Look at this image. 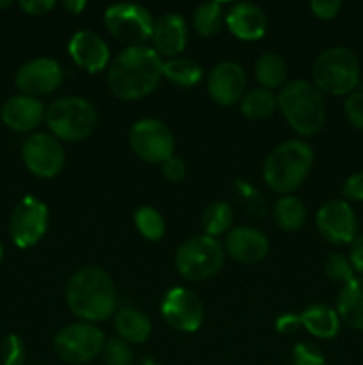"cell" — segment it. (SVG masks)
Here are the masks:
<instances>
[{"instance_id":"cell-1","label":"cell","mask_w":363,"mask_h":365,"mask_svg":"<svg viewBox=\"0 0 363 365\" xmlns=\"http://www.w3.org/2000/svg\"><path fill=\"white\" fill-rule=\"evenodd\" d=\"M162 57L148 46H127L110 63L109 89L121 100H139L155 91L162 73Z\"/></svg>"},{"instance_id":"cell-2","label":"cell","mask_w":363,"mask_h":365,"mask_svg":"<svg viewBox=\"0 0 363 365\" xmlns=\"http://www.w3.org/2000/svg\"><path fill=\"white\" fill-rule=\"evenodd\" d=\"M66 303L85 323L105 321L114 314L117 303L112 278L96 266L82 267L68 282Z\"/></svg>"},{"instance_id":"cell-3","label":"cell","mask_w":363,"mask_h":365,"mask_svg":"<svg viewBox=\"0 0 363 365\" xmlns=\"http://www.w3.org/2000/svg\"><path fill=\"white\" fill-rule=\"evenodd\" d=\"M313 164V150L305 141L290 139L269 153L263 163V180L273 191L290 195L308 177Z\"/></svg>"},{"instance_id":"cell-4","label":"cell","mask_w":363,"mask_h":365,"mask_svg":"<svg viewBox=\"0 0 363 365\" xmlns=\"http://www.w3.org/2000/svg\"><path fill=\"white\" fill-rule=\"evenodd\" d=\"M278 107L287 123L301 135H315L326 121V106L322 95L306 81H292L281 88L276 96Z\"/></svg>"},{"instance_id":"cell-5","label":"cell","mask_w":363,"mask_h":365,"mask_svg":"<svg viewBox=\"0 0 363 365\" xmlns=\"http://www.w3.org/2000/svg\"><path fill=\"white\" fill-rule=\"evenodd\" d=\"M312 84L327 95H351L359 82V61L352 50L333 46L320 53L312 66Z\"/></svg>"},{"instance_id":"cell-6","label":"cell","mask_w":363,"mask_h":365,"mask_svg":"<svg viewBox=\"0 0 363 365\" xmlns=\"http://www.w3.org/2000/svg\"><path fill=\"white\" fill-rule=\"evenodd\" d=\"M46 125L59 141H82L96 127V109L80 96L59 98L46 109Z\"/></svg>"},{"instance_id":"cell-7","label":"cell","mask_w":363,"mask_h":365,"mask_svg":"<svg viewBox=\"0 0 363 365\" xmlns=\"http://www.w3.org/2000/svg\"><path fill=\"white\" fill-rule=\"evenodd\" d=\"M224 264V248L217 239L196 235L185 241L174 255V266L180 277L191 282L209 280Z\"/></svg>"},{"instance_id":"cell-8","label":"cell","mask_w":363,"mask_h":365,"mask_svg":"<svg viewBox=\"0 0 363 365\" xmlns=\"http://www.w3.org/2000/svg\"><path fill=\"white\" fill-rule=\"evenodd\" d=\"M105 335L93 323H73L60 328L53 341V351L63 362L85 364L102 353Z\"/></svg>"},{"instance_id":"cell-9","label":"cell","mask_w":363,"mask_h":365,"mask_svg":"<svg viewBox=\"0 0 363 365\" xmlns=\"http://www.w3.org/2000/svg\"><path fill=\"white\" fill-rule=\"evenodd\" d=\"M153 16L137 4H116L105 11V27L117 41L128 46H142L152 38Z\"/></svg>"},{"instance_id":"cell-10","label":"cell","mask_w":363,"mask_h":365,"mask_svg":"<svg viewBox=\"0 0 363 365\" xmlns=\"http://www.w3.org/2000/svg\"><path fill=\"white\" fill-rule=\"evenodd\" d=\"M130 146L144 163L162 164L174 153V138L159 120H141L130 128Z\"/></svg>"},{"instance_id":"cell-11","label":"cell","mask_w":363,"mask_h":365,"mask_svg":"<svg viewBox=\"0 0 363 365\" xmlns=\"http://www.w3.org/2000/svg\"><path fill=\"white\" fill-rule=\"evenodd\" d=\"M48 228V209L34 196H25L14 207L9 220L11 239L18 248L38 245Z\"/></svg>"},{"instance_id":"cell-12","label":"cell","mask_w":363,"mask_h":365,"mask_svg":"<svg viewBox=\"0 0 363 365\" xmlns=\"http://www.w3.org/2000/svg\"><path fill=\"white\" fill-rule=\"evenodd\" d=\"M25 166L32 175L41 178H53L60 173L66 160L64 146L50 134H32L21 148Z\"/></svg>"},{"instance_id":"cell-13","label":"cell","mask_w":363,"mask_h":365,"mask_svg":"<svg viewBox=\"0 0 363 365\" xmlns=\"http://www.w3.org/2000/svg\"><path fill=\"white\" fill-rule=\"evenodd\" d=\"M162 316L173 328L180 331H198L203 324V305L198 296L184 287H174L164 298Z\"/></svg>"},{"instance_id":"cell-14","label":"cell","mask_w":363,"mask_h":365,"mask_svg":"<svg viewBox=\"0 0 363 365\" xmlns=\"http://www.w3.org/2000/svg\"><path fill=\"white\" fill-rule=\"evenodd\" d=\"M63 68L57 61L48 59V57H38V59H32L23 64L18 70L14 81H16V88L20 89L21 95L36 98V96L56 91L63 84Z\"/></svg>"},{"instance_id":"cell-15","label":"cell","mask_w":363,"mask_h":365,"mask_svg":"<svg viewBox=\"0 0 363 365\" xmlns=\"http://www.w3.org/2000/svg\"><path fill=\"white\" fill-rule=\"evenodd\" d=\"M317 228L320 234L335 245H345L356 239V216L344 200H331L317 212Z\"/></svg>"},{"instance_id":"cell-16","label":"cell","mask_w":363,"mask_h":365,"mask_svg":"<svg viewBox=\"0 0 363 365\" xmlns=\"http://www.w3.org/2000/svg\"><path fill=\"white\" fill-rule=\"evenodd\" d=\"M246 89V73L237 63H219L209 77V95L219 106H231L242 98Z\"/></svg>"},{"instance_id":"cell-17","label":"cell","mask_w":363,"mask_h":365,"mask_svg":"<svg viewBox=\"0 0 363 365\" xmlns=\"http://www.w3.org/2000/svg\"><path fill=\"white\" fill-rule=\"evenodd\" d=\"M226 253L242 264H255L269 253V241L260 230L251 227H238L228 232L224 242Z\"/></svg>"},{"instance_id":"cell-18","label":"cell","mask_w":363,"mask_h":365,"mask_svg":"<svg viewBox=\"0 0 363 365\" xmlns=\"http://www.w3.org/2000/svg\"><path fill=\"white\" fill-rule=\"evenodd\" d=\"M68 50H70L71 59L89 73L102 71L110 59L107 43L91 31H80L73 34Z\"/></svg>"},{"instance_id":"cell-19","label":"cell","mask_w":363,"mask_h":365,"mask_svg":"<svg viewBox=\"0 0 363 365\" xmlns=\"http://www.w3.org/2000/svg\"><path fill=\"white\" fill-rule=\"evenodd\" d=\"M153 46L159 56L177 57L187 45V27L180 14L167 13L153 21Z\"/></svg>"},{"instance_id":"cell-20","label":"cell","mask_w":363,"mask_h":365,"mask_svg":"<svg viewBox=\"0 0 363 365\" xmlns=\"http://www.w3.org/2000/svg\"><path fill=\"white\" fill-rule=\"evenodd\" d=\"M45 114L43 103L27 95L11 96L2 107V121L16 132H31L38 128Z\"/></svg>"},{"instance_id":"cell-21","label":"cell","mask_w":363,"mask_h":365,"mask_svg":"<svg viewBox=\"0 0 363 365\" xmlns=\"http://www.w3.org/2000/svg\"><path fill=\"white\" fill-rule=\"evenodd\" d=\"M226 25L231 34L244 41L260 39L267 31L265 13L258 6L249 2H241L231 7L226 14Z\"/></svg>"},{"instance_id":"cell-22","label":"cell","mask_w":363,"mask_h":365,"mask_svg":"<svg viewBox=\"0 0 363 365\" xmlns=\"http://www.w3.org/2000/svg\"><path fill=\"white\" fill-rule=\"evenodd\" d=\"M337 309L338 317L349 327L363 330V278H354L342 287Z\"/></svg>"},{"instance_id":"cell-23","label":"cell","mask_w":363,"mask_h":365,"mask_svg":"<svg viewBox=\"0 0 363 365\" xmlns=\"http://www.w3.org/2000/svg\"><path fill=\"white\" fill-rule=\"evenodd\" d=\"M114 327L116 331L120 334L121 341L125 342H134V344H141V342L148 341L152 335V323L148 317L137 309H121L120 312L114 317Z\"/></svg>"},{"instance_id":"cell-24","label":"cell","mask_w":363,"mask_h":365,"mask_svg":"<svg viewBox=\"0 0 363 365\" xmlns=\"http://www.w3.org/2000/svg\"><path fill=\"white\" fill-rule=\"evenodd\" d=\"M299 323L317 339H333L340 330V319L333 309L313 305L299 316Z\"/></svg>"},{"instance_id":"cell-25","label":"cell","mask_w":363,"mask_h":365,"mask_svg":"<svg viewBox=\"0 0 363 365\" xmlns=\"http://www.w3.org/2000/svg\"><path fill=\"white\" fill-rule=\"evenodd\" d=\"M274 221L285 232L301 230L306 221L305 203L295 196H281L274 205Z\"/></svg>"},{"instance_id":"cell-26","label":"cell","mask_w":363,"mask_h":365,"mask_svg":"<svg viewBox=\"0 0 363 365\" xmlns=\"http://www.w3.org/2000/svg\"><path fill=\"white\" fill-rule=\"evenodd\" d=\"M164 77L173 84L180 86V88H191L196 86L203 77V70L196 61L184 59V57H174L164 63L162 68Z\"/></svg>"},{"instance_id":"cell-27","label":"cell","mask_w":363,"mask_h":365,"mask_svg":"<svg viewBox=\"0 0 363 365\" xmlns=\"http://www.w3.org/2000/svg\"><path fill=\"white\" fill-rule=\"evenodd\" d=\"M255 75L258 78L263 89H274L281 86L287 77V64H285L283 57L278 53L267 52L260 56V59L255 64Z\"/></svg>"},{"instance_id":"cell-28","label":"cell","mask_w":363,"mask_h":365,"mask_svg":"<svg viewBox=\"0 0 363 365\" xmlns=\"http://www.w3.org/2000/svg\"><path fill=\"white\" fill-rule=\"evenodd\" d=\"M278 100L269 89L256 88L242 96L241 109L244 116L249 118V120H265L270 114H274Z\"/></svg>"},{"instance_id":"cell-29","label":"cell","mask_w":363,"mask_h":365,"mask_svg":"<svg viewBox=\"0 0 363 365\" xmlns=\"http://www.w3.org/2000/svg\"><path fill=\"white\" fill-rule=\"evenodd\" d=\"M231 223H233V210L228 203L212 202L203 210L201 225L205 235H209V237L216 239L217 235H223L224 232L230 230Z\"/></svg>"},{"instance_id":"cell-30","label":"cell","mask_w":363,"mask_h":365,"mask_svg":"<svg viewBox=\"0 0 363 365\" xmlns=\"http://www.w3.org/2000/svg\"><path fill=\"white\" fill-rule=\"evenodd\" d=\"M223 4L221 2H205L194 11V18H192V24L198 34L209 36L217 34L223 27Z\"/></svg>"},{"instance_id":"cell-31","label":"cell","mask_w":363,"mask_h":365,"mask_svg":"<svg viewBox=\"0 0 363 365\" xmlns=\"http://www.w3.org/2000/svg\"><path fill=\"white\" fill-rule=\"evenodd\" d=\"M134 223L139 234L148 241H160L164 237V232H166L164 217L153 207H141V209L135 210Z\"/></svg>"},{"instance_id":"cell-32","label":"cell","mask_w":363,"mask_h":365,"mask_svg":"<svg viewBox=\"0 0 363 365\" xmlns=\"http://www.w3.org/2000/svg\"><path fill=\"white\" fill-rule=\"evenodd\" d=\"M235 195H237L238 202L242 203L248 212L255 214V216H263L265 212V202H263L262 195L256 191L253 185H249L244 180H235Z\"/></svg>"},{"instance_id":"cell-33","label":"cell","mask_w":363,"mask_h":365,"mask_svg":"<svg viewBox=\"0 0 363 365\" xmlns=\"http://www.w3.org/2000/svg\"><path fill=\"white\" fill-rule=\"evenodd\" d=\"M105 365H134V353L130 346L121 339H109L102 349Z\"/></svg>"},{"instance_id":"cell-34","label":"cell","mask_w":363,"mask_h":365,"mask_svg":"<svg viewBox=\"0 0 363 365\" xmlns=\"http://www.w3.org/2000/svg\"><path fill=\"white\" fill-rule=\"evenodd\" d=\"M324 271H326V274L331 280L340 282L344 285L356 278L351 260L345 259L340 253H333V255L327 257L326 262H324Z\"/></svg>"},{"instance_id":"cell-35","label":"cell","mask_w":363,"mask_h":365,"mask_svg":"<svg viewBox=\"0 0 363 365\" xmlns=\"http://www.w3.org/2000/svg\"><path fill=\"white\" fill-rule=\"evenodd\" d=\"M0 355H2V365H23L25 348L21 339L18 335H7L2 341Z\"/></svg>"},{"instance_id":"cell-36","label":"cell","mask_w":363,"mask_h":365,"mask_svg":"<svg viewBox=\"0 0 363 365\" xmlns=\"http://www.w3.org/2000/svg\"><path fill=\"white\" fill-rule=\"evenodd\" d=\"M292 360H294V365H326L320 349L306 342H299L295 346L292 351Z\"/></svg>"},{"instance_id":"cell-37","label":"cell","mask_w":363,"mask_h":365,"mask_svg":"<svg viewBox=\"0 0 363 365\" xmlns=\"http://www.w3.org/2000/svg\"><path fill=\"white\" fill-rule=\"evenodd\" d=\"M345 114L352 127L363 130V89H354L345 100Z\"/></svg>"},{"instance_id":"cell-38","label":"cell","mask_w":363,"mask_h":365,"mask_svg":"<svg viewBox=\"0 0 363 365\" xmlns=\"http://www.w3.org/2000/svg\"><path fill=\"white\" fill-rule=\"evenodd\" d=\"M342 4L338 0H312L310 2V9L320 20H331V18L337 16V13L340 11Z\"/></svg>"},{"instance_id":"cell-39","label":"cell","mask_w":363,"mask_h":365,"mask_svg":"<svg viewBox=\"0 0 363 365\" xmlns=\"http://www.w3.org/2000/svg\"><path fill=\"white\" fill-rule=\"evenodd\" d=\"M162 175L169 182H182L185 178V164L178 157H171L166 163H162Z\"/></svg>"},{"instance_id":"cell-40","label":"cell","mask_w":363,"mask_h":365,"mask_svg":"<svg viewBox=\"0 0 363 365\" xmlns=\"http://www.w3.org/2000/svg\"><path fill=\"white\" fill-rule=\"evenodd\" d=\"M344 195L349 200L363 202V173H354L345 180Z\"/></svg>"},{"instance_id":"cell-41","label":"cell","mask_w":363,"mask_h":365,"mask_svg":"<svg viewBox=\"0 0 363 365\" xmlns=\"http://www.w3.org/2000/svg\"><path fill=\"white\" fill-rule=\"evenodd\" d=\"M56 6L53 0H21L20 7L27 14H32V16H41V14L48 13L52 7Z\"/></svg>"},{"instance_id":"cell-42","label":"cell","mask_w":363,"mask_h":365,"mask_svg":"<svg viewBox=\"0 0 363 365\" xmlns=\"http://www.w3.org/2000/svg\"><path fill=\"white\" fill-rule=\"evenodd\" d=\"M349 260L352 264V269L358 271V273H363V235H359V237H356L352 241Z\"/></svg>"},{"instance_id":"cell-43","label":"cell","mask_w":363,"mask_h":365,"mask_svg":"<svg viewBox=\"0 0 363 365\" xmlns=\"http://www.w3.org/2000/svg\"><path fill=\"white\" fill-rule=\"evenodd\" d=\"M299 316H292V314H287V316L280 317L278 319V331H283V334H290V331H295L299 327Z\"/></svg>"},{"instance_id":"cell-44","label":"cell","mask_w":363,"mask_h":365,"mask_svg":"<svg viewBox=\"0 0 363 365\" xmlns=\"http://www.w3.org/2000/svg\"><path fill=\"white\" fill-rule=\"evenodd\" d=\"M63 6H64V9H68L70 13L77 14V13H80V11H84L85 2H82V0H68V2H64Z\"/></svg>"},{"instance_id":"cell-45","label":"cell","mask_w":363,"mask_h":365,"mask_svg":"<svg viewBox=\"0 0 363 365\" xmlns=\"http://www.w3.org/2000/svg\"><path fill=\"white\" fill-rule=\"evenodd\" d=\"M11 6V0H4V2H0V9H6V7Z\"/></svg>"},{"instance_id":"cell-46","label":"cell","mask_w":363,"mask_h":365,"mask_svg":"<svg viewBox=\"0 0 363 365\" xmlns=\"http://www.w3.org/2000/svg\"><path fill=\"white\" fill-rule=\"evenodd\" d=\"M2 257H4V250H2V246H0V262H2Z\"/></svg>"},{"instance_id":"cell-47","label":"cell","mask_w":363,"mask_h":365,"mask_svg":"<svg viewBox=\"0 0 363 365\" xmlns=\"http://www.w3.org/2000/svg\"><path fill=\"white\" fill-rule=\"evenodd\" d=\"M149 365H155V364H149Z\"/></svg>"}]
</instances>
